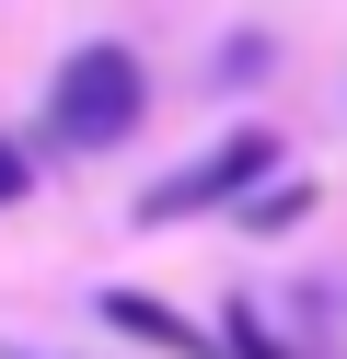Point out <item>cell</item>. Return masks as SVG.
<instances>
[{
	"instance_id": "obj_1",
	"label": "cell",
	"mask_w": 347,
	"mask_h": 359,
	"mask_svg": "<svg viewBox=\"0 0 347 359\" xmlns=\"http://www.w3.org/2000/svg\"><path fill=\"white\" fill-rule=\"evenodd\" d=\"M139 116H151V70H139V47L93 35V47H69V58H58V81H46V151L104 163V151H128V140H139Z\"/></svg>"
},
{
	"instance_id": "obj_2",
	"label": "cell",
	"mask_w": 347,
	"mask_h": 359,
	"mask_svg": "<svg viewBox=\"0 0 347 359\" xmlns=\"http://www.w3.org/2000/svg\"><path fill=\"white\" fill-rule=\"evenodd\" d=\"M278 163H290V140H278V128H231V140L208 151V163L162 174V186L139 197V220H151V232H174V220H208V209H243V197L266 186Z\"/></svg>"
},
{
	"instance_id": "obj_3",
	"label": "cell",
	"mask_w": 347,
	"mask_h": 359,
	"mask_svg": "<svg viewBox=\"0 0 347 359\" xmlns=\"http://www.w3.org/2000/svg\"><path fill=\"white\" fill-rule=\"evenodd\" d=\"M93 325H104V336H139L151 359H231L220 336H197V313L151 302V290H93Z\"/></svg>"
},
{
	"instance_id": "obj_4",
	"label": "cell",
	"mask_w": 347,
	"mask_h": 359,
	"mask_svg": "<svg viewBox=\"0 0 347 359\" xmlns=\"http://www.w3.org/2000/svg\"><path fill=\"white\" fill-rule=\"evenodd\" d=\"M290 220H313V186H301V174L278 186V174H266V186L243 197V232H290Z\"/></svg>"
},
{
	"instance_id": "obj_5",
	"label": "cell",
	"mask_w": 347,
	"mask_h": 359,
	"mask_svg": "<svg viewBox=\"0 0 347 359\" xmlns=\"http://www.w3.org/2000/svg\"><path fill=\"white\" fill-rule=\"evenodd\" d=\"M220 348H231V359H301L290 336H266V313H254V302H220Z\"/></svg>"
},
{
	"instance_id": "obj_6",
	"label": "cell",
	"mask_w": 347,
	"mask_h": 359,
	"mask_svg": "<svg viewBox=\"0 0 347 359\" xmlns=\"http://www.w3.org/2000/svg\"><path fill=\"white\" fill-rule=\"evenodd\" d=\"M23 197H35V151L0 128V209H23Z\"/></svg>"
},
{
	"instance_id": "obj_7",
	"label": "cell",
	"mask_w": 347,
	"mask_h": 359,
	"mask_svg": "<svg viewBox=\"0 0 347 359\" xmlns=\"http://www.w3.org/2000/svg\"><path fill=\"white\" fill-rule=\"evenodd\" d=\"M220 81H266V35H231V47H220Z\"/></svg>"
}]
</instances>
